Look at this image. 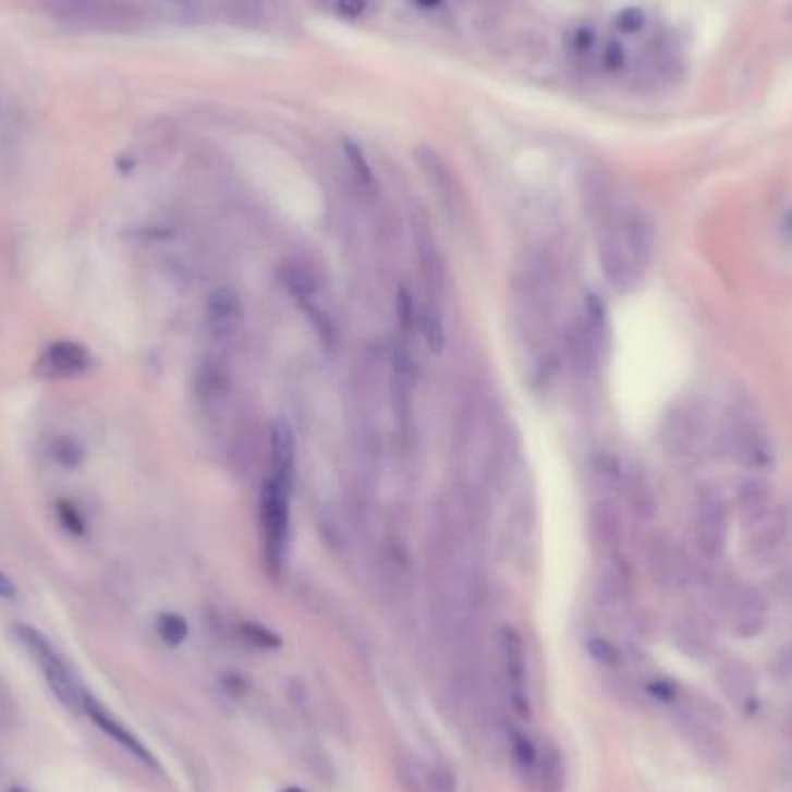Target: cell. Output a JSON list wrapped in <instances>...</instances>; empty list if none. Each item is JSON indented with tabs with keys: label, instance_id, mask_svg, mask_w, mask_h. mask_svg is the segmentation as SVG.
<instances>
[{
	"label": "cell",
	"instance_id": "cell-1",
	"mask_svg": "<svg viewBox=\"0 0 792 792\" xmlns=\"http://www.w3.org/2000/svg\"><path fill=\"white\" fill-rule=\"evenodd\" d=\"M14 637L20 639V644L33 658L35 666L40 668L53 695H57L68 709L84 711L88 695L80 686V681L72 674V670L68 668L63 656L53 649V644L40 631H35L33 625H16Z\"/></svg>",
	"mask_w": 792,
	"mask_h": 792
},
{
	"label": "cell",
	"instance_id": "cell-2",
	"mask_svg": "<svg viewBox=\"0 0 792 792\" xmlns=\"http://www.w3.org/2000/svg\"><path fill=\"white\" fill-rule=\"evenodd\" d=\"M721 448L734 464L746 468H765L771 462V448L758 415L748 406H734L728 411L721 434Z\"/></svg>",
	"mask_w": 792,
	"mask_h": 792
},
{
	"label": "cell",
	"instance_id": "cell-3",
	"mask_svg": "<svg viewBox=\"0 0 792 792\" xmlns=\"http://www.w3.org/2000/svg\"><path fill=\"white\" fill-rule=\"evenodd\" d=\"M61 22L96 31H133L142 14L131 0H47Z\"/></svg>",
	"mask_w": 792,
	"mask_h": 792
},
{
	"label": "cell",
	"instance_id": "cell-4",
	"mask_svg": "<svg viewBox=\"0 0 792 792\" xmlns=\"http://www.w3.org/2000/svg\"><path fill=\"white\" fill-rule=\"evenodd\" d=\"M730 531V508L716 485H699L693 496V540L703 557L716 561L723 557Z\"/></svg>",
	"mask_w": 792,
	"mask_h": 792
},
{
	"label": "cell",
	"instance_id": "cell-5",
	"mask_svg": "<svg viewBox=\"0 0 792 792\" xmlns=\"http://www.w3.org/2000/svg\"><path fill=\"white\" fill-rule=\"evenodd\" d=\"M598 263L605 281L617 290H629L631 285H635L642 269L649 265L631 242L629 232L623 230L619 216L607 220L600 230Z\"/></svg>",
	"mask_w": 792,
	"mask_h": 792
},
{
	"label": "cell",
	"instance_id": "cell-6",
	"mask_svg": "<svg viewBox=\"0 0 792 792\" xmlns=\"http://www.w3.org/2000/svg\"><path fill=\"white\" fill-rule=\"evenodd\" d=\"M260 533L267 563L279 573L290 536V485L276 477H269L260 494Z\"/></svg>",
	"mask_w": 792,
	"mask_h": 792
},
{
	"label": "cell",
	"instance_id": "cell-7",
	"mask_svg": "<svg viewBox=\"0 0 792 792\" xmlns=\"http://www.w3.org/2000/svg\"><path fill=\"white\" fill-rule=\"evenodd\" d=\"M709 417L699 406L672 409L660 427V446L674 459H695L709 443Z\"/></svg>",
	"mask_w": 792,
	"mask_h": 792
},
{
	"label": "cell",
	"instance_id": "cell-8",
	"mask_svg": "<svg viewBox=\"0 0 792 792\" xmlns=\"http://www.w3.org/2000/svg\"><path fill=\"white\" fill-rule=\"evenodd\" d=\"M644 559H647L651 580L666 592H679L693 580V565L686 551L668 536L649 538L647 547H644Z\"/></svg>",
	"mask_w": 792,
	"mask_h": 792
},
{
	"label": "cell",
	"instance_id": "cell-9",
	"mask_svg": "<svg viewBox=\"0 0 792 792\" xmlns=\"http://www.w3.org/2000/svg\"><path fill=\"white\" fill-rule=\"evenodd\" d=\"M90 364H94V357H90V353L82 343L57 341L49 343L42 350L38 362L33 366V371L35 376L45 380H72L88 374Z\"/></svg>",
	"mask_w": 792,
	"mask_h": 792
},
{
	"label": "cell",
	"instance_id": "cell-10",
	"mask_svg": "<svg viewBox=\"0 0 792 792\" xmlns=\"http://www.w3.org/2000/svg\"><path fill=\"white\" fill-rule=\"evenodd\" d=\"M501 658L508 681L510 703L520 716L531 714L528 703V674H526V649L524 639L514 629H503L501 633Z\"/></svg>",
	"mask_w": 792,
	"mask_h": 792
},
{
	"label": "cell",
	"instance_id": "cell-11",
	"mask_svg": "<svg viewBox=\"0 0 792 792\" xmlns=\"http://www.w3.org/2000/svg\"><path fill=\"white\" fill-rule=\"evenodd\" d=\"M746 526V547L755 559H769L777 555V549L783 545L788 536V514L783 508L773 505L760 517H755L744 524Z\"/></svg>",
	"mask_w": 792,
	"mask_h": 792
},
{
	"label": "cell",
	"instance_id": "cell-12",
	"mask_svg": "<svg viewBox=\"0 0 792 792\" xmlns=\"http://www.w3.org/2000/svg\"><path fill=\"white\" fill-rule=\"evenodd\" d=\"M730 612L734 633L740 637H755L765 631L769 617V600L755 586L736 588L730 598Z\"/></svg>",
	"mask_w": 792,
	"mask_h": 792
},
{
	"label": "cell",
	"instance_id": "cell-13",
	"mask_svg": "<svg viewBox=\"0 0 792 792\" xmlns=\"http://www.w3.org/2000/svg\"><path fill=\"white\" fill-rule=\"evenodd\" d=\"M588 533H592V543L602 555L610 559L619 555L623 547L625 528L621 510L612 499H600L592 505V512H588Z\"/></svg>",
	"mask_w": 792,
	"mask_h": 792
},
{
	"label": "cell",
	"instance_id": "cell-14",
	"mask_svg": "<svg viewBox=\"0 0 792 792\" xmlns=\"http://www.w3.org/2000/svg\"><path fill=\"white\" fill-rule=\"evenodd\" d=\"M619 491L623 494L625 505L635 514L637 520L649 522L656 517L658 512V496L654 489V483L649 473L642 466H629L623 468Z\"/></svg>",
	"mask_w": 792,
	"mask_h": 792
},
{
	"label": "cell",
	"instance_id": "cell-15",
	"mask_svg": "<svg viewBox=\"0 0 792 792\" xmlns=\"http://www.w3.org/2000/svg\"><path fill=\"white\" fill-rule=\"evenodd\" d=\"M242 302L232 290H216L207 302V322L216 341H232L242 329Z\"/></svg>",
	"mask_w": 792,
	"mask_h": 792
},
{
	"label": "cell",
	"instance_id": "cell-16",
	"mask_svg": "<svg viewBox=\"0 0 792 792\" xmlns=\"http://www.w3.org/2000/svg\"><path fill=\"white\" fill-rule=\"evenodd\" d=\"M415 160L419 165L422 174H425V179L429 181V186L440 197V202H443L448 209H454L459 202V186H456V179L450 170V165L446 162V158L440 156L436 149H431V146L419 144L415 149Z\"/></svg>",
	"mask_w": 792,
	"mask_h": 792
},
{
	"label": "cell",
	"instance_id": "cell-17",
	"mask_svg": "<svg viewBox=\"0 0 792 792\" xmlns=\"http://www.w3.org/2000/svg\"><path fill=\"white\" fill-rule=\"evenodd\" d=\"M679 726H681V734L686 736V742L691 744V748L695 751L699 760L721 763L728 755L723 736L718 734L714 728H709L705 723V718H699L697 714H691V711H681Z\"/></svg>",
	"mask_w": 792,
	"mask_h": 792
},
{
	"label": "cell",
	"instance_id": "cell-18",
	"mask_svg": "<svg viewBox=\"0 0 792 792\" xmlns=\"http://www.w3.org/2000/svg\"><path fill=\"white\" fill-rule=\"evenodd\" d=\"M269 450H271V477L285 485L292 483L294 459H297V446H294V434L285 419L276 417L269 427Z\"/></svg>",
	"mask_w": 792,
	"mask_h": 792
},
{
	"label": "cell",
	"instance_id": "cell-19",
	"mask_svg": "<svg viewBox=\"0 0 792 792\" xmlns=\"http://www.w3.org/2000/svg\"><path fill=\"white\" fill-rule=\"evenodd\" d=\"M84 711L90 716V721H94V723H96V726H98L105 734H109V736H112V740H117L123 748L131 751V753L135 755V758H139L142 763H149V765H154V758H151L149 748H146V746L137 740V736H135L131 730L123 728V723L119 721V718L109 714V711H107V709L98 703V699H94V697H86Z\"/></svg>",
	"mask_w": 792,
	"mask_h": 792
},
{
	"label": "cell",
	"instance_id": "cell-20",
	"mask_svg": "<svg viewBox=\"0 0 792 792\" xmlns=\"http://www.w3.org/2000/svg\"><path fill=\"white\" fill-rule=\"evenodd\" d=\"M734 501H736V508H740L742 522L746 524L755 517H760V514L767 512L769 508H773L771 485L767 480H763V477H744L742 483H736Z\"/></svg>",
	"mask_w": 792,
	"mask_h": 792
},
{
	"label": "cell",
	"instance_id": "cell-21",
	"mask_svg": "<svg viewBox=\"0 0 792 792\" xmlns=\"http://www.w3.org/2000/svg\"><path fill=\"white\" fill-rule=\"evenodd\" d=\"M531 779L538 783L540 792H561L565 785V767L563 755L555 742H543L538 746L536 767H533Z\"/></svg>",
	"mask_w": 792,
	"mask_h": 792
},
{
	"label": "cell",
	"instance_id": "cell-22",
	"mask_svg": "<svg viewBox=\"0 0 792 792\" xmlns=\"http://www.w3.org/2000/svg\"><path fill=\"white\" fill-rule=\"evenodd\" d=\"M718 686L723 689L726 697L734 705H744L751 699L755 691V677L753 670L746 666L744 660H726L716 672Z\"/></svg>",
	"mask_w": 792,
	"mask_h": 792
},
{
	"label": "cell",
	"instance_id": "cell-23",
	"mask_svg": "<svg viewBox=\"0 0 792 792\" xmlns=\"http://www.w3.org/2000/svg\"><path fill=\"white\" fill-rule=\"evenodd\" d=\"M197 394L209 411H220L230 399V376L218 362H209L199 368Z\"/></svg>",
	"mask_w": 792,
	"mask_h": 792
},
{
	"label": "cell",
	"instance_id": "cell-24",
	"mask_svg": "<svg viewBox=\"0 0 792 792\" xmlns=\"http://www.w3.org/2000/svg\"><path fill=\"white\" fill-rule=\"evenodd\" d=\"M279 279L283 288L292 294L300 304H306L313 300V294L318 292V279L306 265L302 263H285L279 269Z\"/></svg>",
	"mask_w": 792,
	"mask_h": 792
},
{
	"label": "cell",
	"instance_id": "cell-25",
	"mask_svg": "<svg viewBox=\"0 0 792 792\" xmlns=\"http://www.w3.org/2000/svg\"><path fill=\"white\" fill-rule=\"evenodd\" d=\"M417 329L434 353H440V350L446 348V322H443V313H440L436 300H427L419 306Z\"/></svg>",
	"mask_w": 792,
	"mask_h": 792
},
{
	"label": "cell",
	"instance_id": "cell-26",
	"mask_svg": "<svg viewBox=\"0 0 792 792\" xmlns=\"http://www.w3.org/2000/svg\"><path fill=\"white\" fill-rule=\"evenodd\" d=\"M677 642L681 649L693 656H703L711 649V635L707 625L691 617L677 625Z\"/></svg>",
	"mask_w": 792,
	"mask_h": 792
},
{
	"label": "cell",
	"instance_id": "cell-27",
	"mask_svg": "<svg viewBox=\"0 0 792 792\" xmlns=\"http://www.w3.org/2000/svg\"><path fill=\"white\" fill-rule=\"evenodd\" d=\"M343 151H345V160L350 165V170H353L355 179L360 181V186L366 188V191H374L376 176H374V170H371V165H368L364 151L360 149V146L353 139L343 142Z\"/></svg>",
	"mask_w": 792,
	"mask_h": 792
},
{
	"label": "cell",
	"instance_id": "cell-28",
	"mask_svg": "<svg viewBox=\"0 0 792 792\" xmlns=\"http://www.w3.org/2000/svg\"><path fill=\"white\" fill-rule=\"evenodd\" d=\"M156 629L162 642H168L170 647H179L188 637V621L176 612H162L156 621Z\"/></svg>",
	"mask_w": 792,
	"mask_h": 792
},
{
	"label": "cell",
	"instance_id": "cell-29",
	"mask_svg": "<svg viewBox=\"0 0 792 792\" xmlns=\"http://www.w3.org/2000/svg\"><path fill=\"white\" fill-rule=\"evenodd\" d=\"M302 306L306 308V313H308V320L313 322V327H316L320 341H325L327 345H334V343H337V325H334V320H331L322 308L313 306V302H306V304H302Z\"/></svg>",
	"mask_w": 792,
	"mask_h": 792
},
{
	"label": "cell",
	"instance_id": "cell-30",
	"mask_svg": "<svg viewBox=\"0 0 792 792\" xmlns=\"http://www.w3.org/2000/svg\"><path fill=\"white\" fill-rule=\"evenodd\" d=\"M57 514H59L61 526L70 533V536H84V533H86V522H84L82 512H80V508L75 503L61 499L57 503Z\"/></svg>",
	"mask_w": 792,
	"mask_h": 792
},
{
	"label": "cell",
	"instance_id": "cell-31",
	"mask_svg": "<svg viewBox=\"0 0 792 792\" xmlns=\"http://www.w3.org/2000/svg\"><path fill=\"white\" fill-rule=\"evenodd\" d=\"M397 313H399V322H401V329L403 331H415L417 327V313H419V306L415 304V297L406 290L401 288L399 297H397Z\"/></svg>",
	"mask_w": 792,
	"mask_h": 792
},
{
	"label": "cell",
	"instance_id": "cell-32",
	"mask_svg": "<svg viewBox=\"0 0 792 792\" xmlns=\"http://www.w3.org/2000/svg\"><path fill=\"white\" fill-rule=\"evenodd\" d=\"M242 633L251 644H255V647H260V649H279L281 647V637L267 631L260 623H244Z\"/></svg>",
	"mask_w": 792,
	"mask_h": 792
},
{
	"label": "cell",
	"instance_id": "cell-33",
	"mask_svg": "<svg viewBox=\"0 0 792 792\" xmlns=\"http://www.w3.org/2000/svg\"><path fill=\"white\" fill-rule=\"evenodd\" d=\"M614 26L619 33L623 35H635L639 33L644 26H647V12L642 8H625L617 14Z\"/></svg>",
	"mask_w": 792,
	"mask_h": 792
},
{
	"label": "cell",
	"instance_id": "cell-34",
	"mask_svg": "<svg viewBox=\"0 0 792 792\" xmlns=\"http://www.w3.org/2000/svg\"><path fill=\"white\" fill-rule=\"evenodd\" d=\"M53 456H57V462L65 468H75L82 464V448L75 443V440L70 438H59L57 446H53Z\"/></svg>",
	"mask_w": 792,
	"mask_h": 792
},
{
	"label": "cell",
	"instance_id": "cell-35",
	"mask_svg": "<svg viewBox=\"0 0 792 792\" xmlns=\"http://www.w3.org/2000/svg\"><path fill=\"white\" fill-rule=\"evenodd\" d=\"M588 651H592V656L600 662H605V666H617L619 662V651L612 647L610 642H605L600 637L588 642Z\"/></svg>",
	"mask_w": 792,
	"mask_h": 792
},
{
	"label": "cell",
	"instance_id": "cell-36",
	"mask_svg": "<svg viewBox=\"0 0 792 792\" xmlns=\"http://www.w3.org/2000/svg\"><path fill=\"white\" fill-rule=\"evenodd\" d=\"M602 65L610 72H621L625 68V49L621 42H610L602 51Z\"/></svg>",
	"mask_w": 792,
	"mask_h": 792
},
{
	"label": "cell",
	"instance_id": "cell-37",
	"mask_svg": "<svg viewBox=\"0 0 792 792\" xmlns=\"http://www.w3.org/2000/svg\"><path fill=\"white\" fill-rule=\"evenodd\" d=\"M773 674L781 681H792V642L773 658Z\"/></svg>",
	"mask_w": 792,
	"mask_h": 792
},
{
	"label": "cell",
	"instance_id": "cell-38",
	"mask_svg": "<svg viewBox=\"0 0 792 792\" xmlns=\"http://www.w3.org/2000/svg\"><path fill=\"white\" fill-rule=\"evenodd\" d=\"M366 0H337V12L343 20H360L366 14Z\"/></svg>",
	"mask_w": 792,
	"mask_h": 792
},
{
	"label": "cell",
	"instance_id": "cell-39",
	"mask_svg": "<svg viewBox=\"0 0 792 792\" xmlns=\"http://www.w3.org/2000/svg\"><path fill=\"white\" fill-rule=\"evenodd\" d=\"M16 596V588H14V582L0 570V598H14Z\"/></svg>",
	"mask_w": 792,
	"mask_h": 792
},
{
	"label": "cell",
	"instance_id": "cell-40",
	"mask_svg": "<svg viewBox=\"0 0 792 792\" xmlns=\"http://www.w3.org/2000/svg\"><path fill=\"white\" fill-rule=\"evenodd\" d=\"M783 228H785V232L792 236V209L788 211V216H785V223H783Z\"/></svg>",
	"mask_w": 792,
	"mask_h": 792
},
{
	"label": "cell",
	"instance_id": "cell-41",
	"mask_svg": "<svg viewBox=\"0 0 792 792\" xmlns=\"http://www.w3.org/2000/svg\"><path fill=\"white\" fill-rule=\"evenodd\" d=\"M419 3H422V5H436L438 0H419Z\"/></svg>",
	"mask_w": 792,
	"mask_h": 792
},
{
	"label": "cell",
	"instance_id": "cell-42",
	"mask_svg": "<svg viewBox=\"0 0 792 792\" xmlns=\"http://www.w3.org/2000/svg\"><path fill=\"white\" fill-rule=\"evenodd\" d=\"M281 792H306V790H302V788H285V790H281Z\"/></svg>",
	"mask_w": 792,
	"mask_h": 792
}]
</instances>
